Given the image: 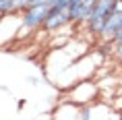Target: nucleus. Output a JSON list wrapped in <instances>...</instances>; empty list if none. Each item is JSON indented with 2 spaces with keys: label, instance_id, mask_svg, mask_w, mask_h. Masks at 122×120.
Segmentation results:
<instances>
[{
  "label": "nucleus",
  "instance_id": "4",
  "mask_svg": "<svg viewBox=\"0 0 122 120\" xmlns=\"http://www.w3.org/2000/svg\"><path fill=\"white\" fill-rule=\"evenodd\" d=\"M71 13H68V8H56L52 6L50 8V15H48V19H46L44 23V29L48 33H54L58 31V29H62V27L71 25Z\"/></svg>",
  "mask_w": 122,
  "mask_h": 120
},
{
  "label": "nucleus",
  "instance_id": "5",
  "mask_svg": "<svg viewBox=\"0 0 122 120\" xmlns=\"http://www.w3.org/2000/svg\"><path fill=\"white\" fill-rule=\"evenodd\" d=\"M52 120H81V106L66 97L54 108Z\"/></svg>",
  "mask_w": 122,
  "mask_h": 120
},
{
  "label": "nucleus",
  "instance_id": "10",
  "mask_svg": "<svg viewBox=\"0 0 122 120\" xmlns=\"http://www.w3.org/2000/svg\"><path fill=\"white\" fill-rule=\"evenodd\" d=\"M71 2H72V0H52V6H56V8H68V6H71Z\"/></svg>",
  "mask_w": 122,
  "mask_h": 120
},
{
  "label": "nucleus",
  "instance_id": "12",
  "mask_svg": "<svg viewBox=\"0 0 122 120\" xmlns=\"http://www.w3.org/2000/svg\"><path fill=\"white\" fill-rule=\"evenodd\" d=\"M110 44H114V46H120V44H122V31L118 33V35H116V37L112 39V42H110Z\"/></svg>",
  "mask_w": 122,
  "mask_h": 120
},
{
  "label": "nucleus",
  "instance_id": "9",
  "mask_svg": "<svg viewBox=\"0 0 122 120\" xmlns=\"http://www.w3.org/2000/svg\"><path fill=\"white\" fill-rule=\"evenodd\" d=\"M31 2L33 0H15V6H17V13L19 15H23L27 10V8L31 6Z\"/></svg>",
  "mask_w": 122,
  "mask_h": 120
},
{
  "label": "nucleus",
  "instance_id": "13",
  "mask_svg": "<svg viewBox=\"0 0 122 120\" xmlns=\"http://www.w3.org/2000/svg\"><path fill=\"white\" fill-rule=\"evenodd\" d=\"M31 4H52V0H33Z\"/></svg>",
  "mask_w": 122,
  "mask_h": 120
},
{
  "label": "nucleus",
  "instance_id": "2",
  "mask_svg": "<svg viewBox=\"0 0 122 120\" xmlns=\"http://www.w3.org/2000/svg\"><path fill=\"white\" fill-rule=\"evenodd\" d=\"M116 2H118V0H97L95 2V10H93V15H91L89 21H87L89 33H93V35H99V33H102L103 25H106V19L114 13Z\"/></svg>",
  "mask_w": 122,
  "mask_h": 120
},
{
  "label": "nucleus",
  "instance_id": "14",
  "mask_svg": "<svg viewBox=\"0 0 122 120\" xmlns=\"http://www.w3.org/2000/svg\"><path fill=\"white\" fill-rule=\"evenodd\" d=\"M118 120H122V110H120V112H118Z\"/></svg>",
  "mask_w": 122,
  "mask_h": 120
},
{
  "label": "nucleus",
  "instance_id": "6",
  "mask_svg": "<svg viewBox=\"0 0 122 120\" xmlns=\"http://www.w3.org/2000/svg\"><path fill=\"white\" fill-rule=\"evenodd\" d=\"M120 31H122V10H114V13L106 19V25H103L99 37L106 39V42H112Z\"/></svg>",
  "mask_w": 122,
  "mask_h": 120
},
{
  "label": "nucleus",
  "instance_id": "7",
  "mask_svg": "<svg viewBox=\"0 0 122 120\" xmlns=\"http://www.w3.org/2000/svg\"><path fill=\"white\" fill-rule=\"evenodd\" d=\"M114 110L112 106H106L103 101H93L91 104V120H114Z\"/></svg>",
  "mask_w": 122,
  "mask_h": 120
},
{
  "label": "nucleus",
  "instance_id": "8",
  "mask_svg": "<svg viewBox=\"0 0 122 120\" xmlns=\"http://www.w3.org/2000/svg\"><path fill=\"white\" fill-rule=\"evenodd\" d=\"M17 13L15 0H0V15H13Z\"/></svg>",
  "mask_w": 122,
  "mask_h": 120
},
{
  "label": "nucleus",
  "instance_id": "11",
  "mask_svg": "<svg viewBox=\"0 0 122 120\" xmlns=\"http://www.w3.org/2000/svg\"><path fill=\"white\" fill-rule=\"evenodd\" d=\"M112 56H114L118 62H122V44H120V46H116L114 50H112Z\"/></svg>",
  "mask_w": 122,
  "mask_h": 120
},
{
  "label": "nucleus",
  "instance_id": "3",
  "mask_svg": "<svg viewBox=\"0 0 122 120\" xmlns=\"http://www.w3.org/2000/svg\"><path fill=\"white\" fill-rule=\"evenodd\" d=\"M97 93H99V89H97L95 83L81 81L68 91V99L75 101V104H79V106H87V104H93V101L97 99Z\"/></svg>",
  "mask_w": 122,
  "mask_h": 120
},
{
  "label": "nucleus",
  "instance_id": "1",
  "mask_svg": "<svg viewBox=\"0 0 122 120\" xmlns=\"http://www.w3.org/2000/svg\"><path fill=\"white\" fill-rule=\"evenodd\" d=\"M50 8H52V4H31L25 13L21 15L23 17V25H21V31H19L17 39H23L25 35H31V31L44 27L46 19L50 15Z\"/></svg>",
  "mask_w": 122,
  "mask_h": 120
}]
</instances>
